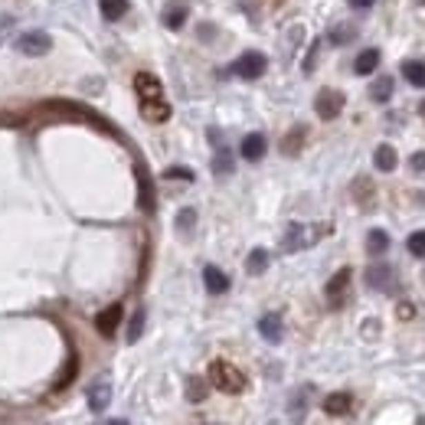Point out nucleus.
Masks as SVG:
<instances>
[{"label":"nucleus","mask_w":425,"mask_h":425,"mask_svg":"<svg viewBox=\"0 0 425 425\" xmlns=\"http://www.w3.org/2000/svg\"><path fill=\"white\" fill-rule=\"evenodd\" d=\"M135 92H138V99H141V115H144L148 121L161 125V121L170 118V101L164 99V86L150 72L135 75Z\"/></svg>","instance_id":"obj_1"},{"label":"nucleus","mask_w":425,"mask_h":425,"mask_svg":"<svg viewBox=\"0 0 425 425\" xmlns=\"http://www.w3.org/2000/svg\"><path fill=\"white\" fill-rule=\"evenodd\" d=\"M210 386L219 389V393H229V396H239V393H246L249 379H246V373L239 370L236 363L212 360L210 363Z\"/></svg>","instance_id":"obj_2"},{"label":"nucleus","mask_w":425,"mask_h":425,"mask_svg":"<svg viewBox=\"0 0 425 425\" xmlns=\"http://www.w3.org/2000/svg\"><path fill=\"white\" fill-rule=\"evenodd\" d=\"M317 229H311V226H304V223H291L285 229V236H281V249L285 252H301V249H308V246H314L317 242Z\"/></svg>","instance_id":"obj_3"},{"label":"nucleus","mask_w":425,"mask_h":425,"mask_svg":"<svg viewBox=\"0 0 425 425\" xmlns=\"http://www.w3.org/2000/svg\"><path fill=\"white\" fill-rule=\"evenodd\" d=\"M344 92H337V88H321L317 92V99H314V112H317V118H324V121H334L340 112H344Z\"/></svg>","instance_id":"obj_4"},{"label":"nucleus","mask_w":425,"mask_h":425,"mask_svg":"<svg viewBox=\"0 0 425 425\" xmlns=\"http://www.w3.org/2000/svg\"><path fill=\"white\" fill-rule=\"evenodd\" d=\"M52 50V37L50 33H43V30H30L23 37L17 39V52H23L30 59H37V56H46Z\"/></svg>","instance_id":"obj_5"},{"label":"nucleus","mask_w":425,"mask_h":425,"mask_svg":"<svg viewBox=\"0 0 425 425\" xmlns=\"http://www.w3.org/2000/svg\"><path fill=\"white\" fill-rule=\"evenodd\" d=\"M265 66H268V59H265L262 52L249 50L233 63V75H239V79H259V75L265 72Z\"/></svg>","instance_id":"obj_6"},{"label":"nucleus","mask_w":425,"mask_h":425,"mask_svg":"<svg viewBox=\"0 0 425 425\" xmlns=\"http://www.w3.org/2000/svg\"><path fill=\"white\" fill-rule=\"evenodd\" d=\"M121 317H125V308H121V304H108V308L95 317V327H99L101 337H115V330H118V324H121Z\"/></svg>","instance_id":"obj_7"},{"label":"nucleus","mask_w":425,"mask_h":425,"mask_svg":"<svg viewBox=\"0 0 425 425\" xmlns=\"http://www.w3.org/2000/svg\"><path fill=\"white\" fill-rule=\"evenodd\" d=\"M366 285L376 288V291H389V288L396 285V272H393L389 265L376 262V265H370V268H366Z\"/></svg>","instance_id":"obj_8"},{"label":"nucleus","mask_w":425,"mask_h":425,"mask_svg":"<svg viewBox=\"0 0 425 425\" xmlns=\"http://www.w3.org/2000/svg\"><path fill=\"white\" fill-rule=\"evenodd\" d=\"M135 177H138V206L144 212H154V184H150L148 167H135Z\"/></svg>","instance_id":"obj_9"},{"label":"nucleus","mask_w":425,"mask_h":425,"mask_svg":"<svg viewBox=\"0 0 425 425\" xmlns=\"http://www.w3.org/2000/svg\"><path fill=\"white\" fill-rule=\"evenodd\" d=\"M259 334H262L268 344H281V337H285L281 317H278V314H262V317H259Z\"/></svg>","instance_id":"obj_10"},{"label":"nucleus","mask_w":425,"mask_h":425,"mask_svg":"<svg viewBox=\"0 0 425 425\" xmlns=\"http://www.w3.org/2000/svg\"><path fill=\"white\" fill-rule=\"evenodd\" d=\"M203 285L210 295H226L229 291V275H226L223 268H216V265H206L203 268Z\"/></svg>","instance_id":"obj_11"},{"label":"nucleus","mask_w":425,"mask_h":425,"mask_svg":"<svg viewBox=\"0 0 425 425\" xmlns=\"http://www.w3.org/2000/svg\"><path fill=\"white\" fill-rule=\"evenodd\" d=\"M108 402H112V386H108V379H99L95 386L88 389V409L92 413H105Z\"/></svg>","instance_id":"obj_12"},{"label":"nucleus","mask_w":425,"mask_h":425,"mask_svg":"<svg viewBox=\"0 0 425 425\" xmlns=\"http://www.w3.org/2000/svg\"><path fill=\"white\" fill-rule=\"evenodd\" d=\"M242 157H246V161H262L265 157V150H268V141H265V135H246V138H242Z\"/></svg>","instance_id":"obj_13"},{"label":"nucleus","mask_w":425,"mask_h":425,"mask_svg":"<svg viewBox=\"0 0 425 425\" xmlns=\"http://www.w3.org/2000/svg\"><path fill=\"white\" fill-rule=\"evenodd\" d=\"M350 278H353V272L350 268H340L337 275L330 278V281H327V298H330V304H340V298H344V291H347V285H350Z\"/></svg>","instance_id":"obj_14"},{"label":"nucleus","mask_w":425,"mask_h":425,"mask_svg":"<svg viewBox=\"0 0 425 425\" xmlns=\"http://www.w3.org/2000/svg\"><path fill=\"white\" fill-rule=\"evenodd\" d=\"M353 409V396L350 393H330L324 399V413L327 415H347Z\"/></svg>","instance_id":"obj_15"},{"label":"nucleus","mask_w":425,"mask_h":425,"mask_svg":"<svg viewBox=\"0 0 425 425\" xmlns=\"http://www.w3.org/2000/svg\"><path fill=\"white\" fill-rule=\"evenodd\" d=\"M373 164H376V170H383V174L396 170V164H399L396 148H393V144H379V148H376V154H373Z\"/></svg>","instance_id":"obj_16"},{"label":"nucleus","mask_w":425,"mask_h":425,"mask_svg":"<svg viewBox=\"0 0 425 425\" xmlns=\"http://www.w3.org/2000/svg\"><path fill=\"white\" fill-rule=\"evenodd\" d=\"M402 75H406L409 86L425 88V63L422 59H406V63H402Z\"/></svg>","instance_id":"obj_17"},{"label":"nucleus","mask_w":425,"mask_h":425,"mask_svg":"<svg viewBox=\"0 0 425 425\" xmlns=\"http://www.w3.org/2000/svg\"><path fill=\"white\" fill-rule=\"evenodd\" d=\"M184 23H187V3H167L164 26H167V30H180Z\"/></svg>","instance_id":"obj_18"},{"label":"nucleus","mask_w":425,"mask_h":425,"mask_svg":"<svg viewBox=\"0 0 425 425\" xmlns=\"http://www.w3.org/2000/svg\"><path fill=\"white\" fill-rule=\"evenodd\" d=\"M376 66H379V50H363L357 56V63H353V72L370 75V72H376Z\"/></svg>","instance_id":"obj_19"},{"label":"nucleus","mask_w":425,"mask_h":425,"mask_svg":"<svg viewBox=\"0 0 425 425\" xmlns=\"http://www.w3.org/2000/svg\"><path fill=\"white\" fill-rule=\"evenodd\" d=\"M386 249H389V233L370 229V233H366V252H370V255H383Z\"/></svg>","instance_id":"obj_20"},{"label":"nucleus","mask_w":425,"mask_h":425,"mask_svg":"<svg viewBox=\"0 0 425 425\" xmlns=\"http://www.w3.org/2000/svg\"><path fill=\"white\" fill-rule=\"evenodd\" d=\"M304 135H308V131H304L301 125H298V128H291V131L285 135V141H281V154L295 157V154L301 150V144H304Z\"/></svg>","instance_id":"obj_21"},{"label":"nucleus","mask_w":425,"mask_h":425,"mask_svg":"<svg viewBox=\"0 0 425 425\" xmlns=\"http://www.w3.org/2000/svg\"><path fill=\"white\" fill-rule=\"evenodd\" d=\"M370 99L379 101V105L393 99V79H389V75H379L373 86H370Z\"/></svg>","instance_id":"obj_22"},{"label":"nucleus","mask_w":425,"mask_h":425,"mask_svg":"<svg viewBox=\"0 0 425 425\" xmlns=\"http://www.w3.org/2000/svg\"><path fill=\"white\" fill-rule=\"evenodd\" d=\"M265 268H268V252H265V249H252L249 259H246V272H249V275H262Z\"/></svg>","instance_id":"obj_23"},{"label":"nucleus","mask_w":425,"mask_h":425,"mask_svg":"<svg viewBox=\"0 0 425 425\" xmlns=\"http://www.w3.org/2000/svg\"><path fill=\"white\" fill-rule=\"evenodd\" d=\"M99 7L105 20H121L128 13V0H99Z\"/></svg>","instance_id":"obj_24"},{"label":"nucleus","mask_w":425,"mask_h":425,"mask_svg":"<svg viewBox=\"0 0 425 425\" xmlns=\"http://www.w3.org/2000/svg\"><path fill=\"white\" fill-rule=\"evenodd\" d=\"M236 170V164H233V154L226 148H219L216 150V157H212V174H219V177H226V174H233Z\"/></svg>","instance_id":"obj_25"},{"label":"nucleus","mask_w":425,"mask_h":425,"mask_svg":"<svg viewBox=\"0 0 425 425\" xmlns=\"http://www.w3.org/2000/svg\"><path fill=\"white\" fill-rule=\"evenodd\" d=\"M206 393H210V389H206V379H200V376H190V379H187V399L190 402H203V399H206Z\"/></svg>","instance_id":"obj_26"},{"label":"nucleus","mask_w":425,"mask_h":425,"mask_svg":"<svg viewBox=\"0 0 425 425\" xmlns=\"http://www.w3.org/2000/svg\"><path fill=\"white\" fill-rule=\"evenodd\" d=\"M350 39H357V26L340 23V26H334V30H330V43H340V46H347Z\"/></svg>","instance_id":"obj_27"},{"label":"nucleus","mask_w":425,"mask_h":425,"mask_svg":"<svg viewBox=\"0 0 425 425\" xmlns=\"http://www.w3.org/2000/svg\"><path fill=\"white\" fill-rule=\"evenodd\" d=\"M141 334H144V308H138L135 317H131V324H128V344H138Z\"/></svg>","instance_id":"obj_28"},{"label":"nucleus","mask_w":425,"mask_h":425,"mask_svg":"<svg viewBox=\"0 0 425 425\" xmlns=\"http://www.w3.org/2000/svg\"><path fill=\"white\" fill-rule=\"evenodd\" d=\"M406 246H409V252H413L415 259H425V229H419V233H413Z\"/></svg>","instance_id":"obj_29"},{"label":"nucleus","mask_w":425,"mask_h":425,"mask_svg":"<svg viewBox=\"0 0 425 425\" xmlns=\"http://www.w3.org/2000/svg\"><path fill=\"white\" fill-rule=\"evenodd\" d=\"M304 396H308V389H304V393H298V396L291 399V422H301V419H304V413H308V402H304Z\"/></svg>","instance_id":"obj_30"},{"label":"nucleus","mask_w":425,"mask_h":425,"mask_svg":"<svg viewBox=\"0 0 425 425\" xmlns=\"http://www.w3.org/2000/svg\"><path fill=\"white\" fill-rule=\"evenodd\" d=\"M193 223H197V210H180L177 212V229H180V233H190V229H193Z\"/></svg>","instance_id":"obj_31"},{"label":"nucleus","mask_w":425,"mask_h":425,"mask_svg":"<svg viewBox=\"0 0 425 425\" xmlns=\"http://www.w3.org/2000/svg\"><path fill=\"white\" fill-rule=\"evenodd\" d=\"M164 177H167V180H193V170H190V167H167Z\"/></svg>","instance_id":"obj_32"},{"label":"nucleus","mask_w":425,"mask_h":425,"mask_svg":"<svg viewBox=\"0 0 425 425\" xmlns=\"http://www.w3.org/2000/svg\"><path fill=\"white\" fill-rule=\"evenodd\" d=\"M396 314H399L402 321H413V317H415V308H413V304H409V301H402L399 308H396Z\"/></svg>","instance_id":"obj_33"},{"label":"nucleus","mask_w":425,"mask_h":425,"mask_svg":"<svg viewBox=\"0 0 425 425\" xmlns=\"http://www.w3.org/2000/svg\"><path fill=\"white\" fill-rule=\"evenodd\" d=\"M409 167H413L415 174H422V170H425V150H419V154H413V161H409Z\"/></svg>","instance_id":"obj_34"},{"label":"nucleus","mask_w":425,"mask_h":425,"mask_svg":"<svg viewBox=\"0 0 425 425\" xmlns=\"http://www.w3.org/2000/svg\"><path fill=\"white\" fill-rule=\"evenodd\" d=\"M347 3H350L353 10H370V7H373L376 0H347Z\"/></svg>","instance_id":"obj_35"},{"label":"nucleus","mask_w":425,"mask_h":425,"mask_svg":"<svg viewBox=\"0 0 425 425\" xmlns=\"http://www.w3.org/2000/svg\"><path fill=\"white\" fill-rule=\"evenodd\" d=\"M105 425H128L125 419H112V422H105Z\"/></svg>","instance_id":"obj_36"},{"label":"nucleus","mask_w":425,"mask_h":425,"mask_svg":"<svg viewBox=\"0 0 425 425\" xmlns=\"http://www.w3.org/2000/svg\"><path fill=\"white\" fill-rule=\"evenodd\" d=\"M415 3H419V7H425V0H415Z\"/></svg>","instance_id":"obj_37"},{"label":"nucleus","mask_w":425,"mask_h":425,"mask_svg":"<svg viewBox=\"0 0 425 425\" xmlns=\"http://www.w3.org/2000/svg\"><path fill=\"white\" fill-rule=\"evenodd\" d=\"M422 118H425V101H422Z\"/></svg>","instance_id":"obj_38"}]
</instances>
